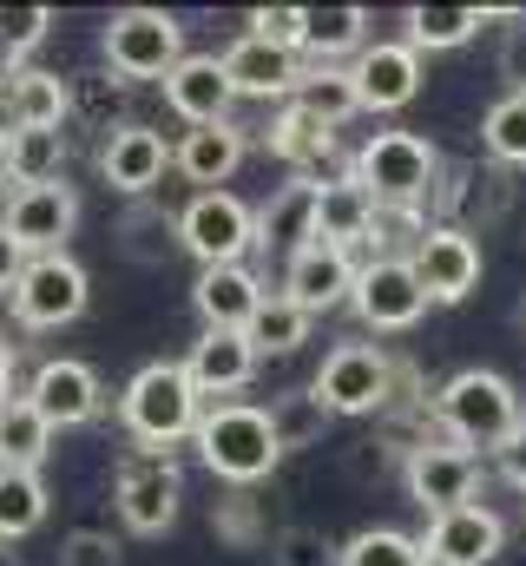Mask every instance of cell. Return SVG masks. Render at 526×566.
Listing matches in <instances>:
<instances>
[{
  "instance_id": "52a82bcc",
  "label": "cell",
  "mask_w": 526,
  "mask_h": 566,
  "mask_svg": "<svg viewBox=\"0 0 526 566\" xmlns=\"http://www.w3.org/2000/svg\"><path fill=\"white\" fill-rule=\"evenodd\" d=\"M178 244L198 258V271L244 264V251L257 244V211L244 198H231V191H198L178 211Z\"/></svg>"
},
{
  "instance_id": "ab89813d",
  "label": "cell",
  "mask_w": 526,
  "mask_h": 566,
  "mask_svg": "<svg viewBox=\"0 0 526 566\" xmlns=\"http://www.w3.org/2000/svg\"><path fill=\"white\" fill-rule=\"evenodd\" d=\"M46 33H53V13L46 7H0V53L7 60H27Z\"/></svg>"
},
{
  "instance_id": "1f68e13d",
  "label": "cell",
  "mask_w": 526,
  "mask_h": 566,
  "mask_svg": "<svg viewBox=\"0 0 526 566\" xmlns=\"http://www.w3.org/2000/svg\"><path fill=\"white\" fill-rule=\"evenodd\" d=\"M46 521V481L33 468H0V541H27Z\"/></svg>"
},
{
  "instance_id": "e575fe53",
  "label": "cell",
  "mask_w": 526,
  "mask_h": 566,
  "mask_svg": "<svg viewBox=\"0 0 526 566\" xmlns=\"http://www.w3.org/2000/svg\"><path fill=\"white\" fill-rule=\"evenodd\" d=\"M481 145L494 165H526V93H501L481 119Z\"/></svg>"
},
{
  "instance_id": "ac0fdd59",
  "label": "cell",
  "mask_w": 526,
  "mask_h": 566,
  "mask_svg": "<svg viewBox=\"0 0 526 566\" xmlns=\"http://www.w3.org/2000/svg\"><path fill=\"white\" fill-rule=\"evenodd\" d=\"M356 258L343 251V244H303L290 264H283V296L296 303V310H309V316H323V310H336V303H349L356 296Z\"/></svg>"
},
{
  "instance_id": "9a60e30c",
  "label": "cell",
  "mask_w": 526,
  "mask_h": 566,
  "mask_svg": "<svg viewBox=\"0 0 526 566\" xmlns=\"http://www.w3.org/2000/svg\"><path fill=\"white\" fill-rule=\"evenodd\" d=\"M421 547H428L434 566H494L501 547H507V521H501L494 507L467 501V507H454V514H434L428 534H421Z\"/></svg>"
},
{
  "instance_id": "c3c4849f",
  "label": "cell",
  "mask_w": 526,
  "mask_h": 566,
  "mask_svg": "<svg viewBox=\"0 0 526 566\" xmlns=\"http://www.w3.org/2000/svg\"><path fill=\"white\" fill-rule=\"evenodd\" d=\"M13 178V133H7V119H0V185Z\"/></svg>"
},
{
  "instance_id": "5bb4252c",
  "label": "cell",
  "mask_w": 526,
  "mask_h": 566,
  "mask_svg": "<svg viewBox=\"0 0 526 566\" xmlns=\"http://www.w3.org/2000/svg\"><path fill=\"white\" fill-rule=\"evenodd\" d=\"M408 264H414V277L434 303H461L481 283V244L461 224H428V238L408 251Z\"/></svg>"
},
{
  "instance_id": "ba28073f",
  "label": "cell",
  "mask_w": 526,
  "mask_h": 566,
  "mask_svg": "<svg viewBox=\"0 0 526 566\" xmlns=\"http://www.w3.org/2000/svg\"><path fill=\"white\" fill-rule=\"evenodd\" d=\"M86 296H93L86 264L66 258V251H53V258H33V264H27V277L13 283L7 303H13V316H20V329H66V323L86 316Z\"/></svg>"
},
{
  "instance_id": "b9f144b4",
  "label": "cell",
  "mask_w": 526,
  "mask_h": 566,
  "mask_svg": "<svg viewBox=\"0 0 526 566\" xmlns=\"http://www.w3.org/2000/svg\"><path fill=\"white\" fill-rule=\"evenodd\" d=\"M211 527H218V541H231V547H257V501H251V494H224L218 514H211Z\"/></svg>"
},
{
  "instance_id": "60d3db41",
  "label": "cell",
  "mask_w": 526,
  "mask_h": 566,
  "mask_svg": "<svg viewBox=\"0 0 526 566\" xmlns=\"http://www.w3.org/2000/svg\"><path fill=\"white\" fill-rule=\"evenodd\" d=\"M244 27H251L257 40H270V46H283V53H303V27H309V7H257Z\"/></svg>"
},
{
  "instance_id": "836d02e7",
  "label": "cell",
  "mask_w": 526,
  "mask_h": 566,
  "mask_svg": "<svg viewBox=\"0 0 526 566\" xmlns=\"http://www.w3.org/2000/svg\"><path fill=\"white\" fill-rule=\"evenodd\" d=\"M296 106H309V113H316L323 126H343V119H356V113H362V99H356V80H349V66H309V80H303Z\"/></svg>"
},
{
  "instance_id": "cb8c5ba5",
  "label": "cell",
  "mask_w": 526,
  "mask_h": 566,
  "mask_svg": "<svg viewBox=\"0 0 526 566\" xmlns=\"http://www.w3.org/2000/svg\"><path fill=\"white\" fill-rule=\"evenodd\" d=\"M263 296H270V290H263L257 271H244V264L198 271V283H191V303H198L204 329H251V316H257Z\"/></svg>"
},
{
  "instance_id": "4316f807",
  "label": "cell",
  "mask_w": 526,
  "mask_h": 566,
  "mask_svg": "<svg viewBox=\"0 0 526 566\" xmlns=\"http://www.w3.org/2000/svg\"><path fill=\"white\" fill-rule=\"evenodd\" d=\"M263 139H270V151H276L296 178H316V171L336 158V126H323V119H316L309 106H296V99L270 119V133H263Z\"/></svg>"
},
{
  "instance_id": "ffe728a7",
  "label": "cell",
  "mask_w": 526,
  "mask_h": 566,
  "mask_svg": "<svg viewBox=\"0 0 526 566\" xmlns=\"http://www.w3.org/2000/svg\"><path fill=\"white\" fill-rule=\"evenodd\" d=\"M178 151L158 139L151 126H113L106 145H99V171H106V185L119 191V198H151V185L165 178V165H171Z\"/></svg>"
},
{
  "instance_id": "8992f818",
  "label": "cell",
  "mask_w": 526,
  "mask_h": 566,
  "mask_svg": "<svg viewBox=\"0 0 526 566\" xmlns=\"http://www.w3.org/2000/svg\"><path fill=\"white\" fill-rule=\"evenodd\" d=\"M99 46H106V66L119 80H165L185 60V27L165 7H126V13L106 20Z\"/></svg>"
},
{
  "instance_id": "83f0119b",
  "label": "cell",
  "mask_w": 526,
  "mask_h": 566,
  "mask_svg": "<svg viewBox=\"0 0 526 566\" xmlns=\"http://www.w3.org/2000/svg\"><path fill=\"white\" fill-rule=\"evenodd\" d=\"M494 13L487 7H408L401 27H408V46L414 53H448V46H467Z\"/></svg>"
},
{
  "instance_id": "8fae6325",
  "label": "cell",
  "mask_w": 526,
  "mask_h": 566,
  "mask_svg": "<svg viewBox=\"0 0 526 566\" xmlns=\"http://www.w3.org/2000/svg\"><path fill=\"white\" fill-rule=\"evenodd\" d=\"M7 238L27 251V258H53V251H66V238H73V224H80V191L60 178V185H27V191H13L7 198Z\"/></svg>"
},
{
  "instance_id": "7dc6e473",
  "label": "cell",
  "mask_w": 526,
  "mask_h": 566,
  "mask_svg": "<svg viewBox=\"0 0 526 566\" xmlns=\"http://www.w3.org/2000/svg\"><path fill=\"white\" fill-rule=\"evenodd\" d=\"M13 396H20V389H13V349H7V343H0V409H7V402H13Z\"/></svg>"
},
{
  "instance_id": "603a6c76",
  "label": "cell",
  "mask_w": 526,
  "mask_h": 566,
  "mask_svg": "<svg viewBox=\"0 0 526 566\" xmlns=\"http://www.w3.org/2000/svg\"><path fill=\"white\" fill-rule=\"evenodd\" d=\"M376 218H382V205L369 198V185H356V171H329L323 178V198H316V238L323 244H362V238H376Z\"/></svg>"
},
{
  "instance_id": "bcb514c9",
  "label": "cell",
  "mask_w": 526,
  "mask_h": 566,
  "mask_svg": "<svg viewBox=\"0 0 526 566\" xmlns=\"http://www.w3.org/2000/svg\"><path fill=\"white\" fill-rule=\"evenodd\" d=\"M27 264H33V258H27V251L7 238V224H0V296H13V283L27 277Z\"/></svg>"
},
{
  "instance_id": "7c38bea8",
  "label": "cell",
  "mask_w": 526,
  "mask_h": 566,
  "mask_svg": "<svg viewBox=\"0 0 526 566\" xmlns=\"http://www.w3.org/2000/svg\"><path fill=\"white\" fill-rule=\"evenodd\" d=\"M46 428L60 434V428H86L99 409H106V389H99V376H93V363H80V356H46L33 376H27V389H20Z\"/></svg>"
},
{
  "instance_id": "6da1fadb",
  "label": "cell",
  "mask_w": 526,
  "mask_h": 566,
  "mask_svg": "<svg viewBox=\"0 0 526 566\" xmlns=\"http://www.w3.org/2000/svg\"><path fill=\"white\" fill-rule=\"evenodd\" d=\"M119 422L138 448H158L171 454L178 441H198V422H204V396L198 382L185 376V363H145L119 396Z\"/></svg>"
},
{
  "instance_id": "f546056e",
  "label": "cell",
  "mask_w": 526,
  "mask_h": 566,
  "mask_svg": "<svg viewBox=\"0 0 526 566\" xmlns=\"http://www.w3.org/2000/svg\"><path fill=\"white\" fill-rule=\"evenodd\" d=\"M46 454H53V428H46V416H40L27 396H13V402L0 409V468H33V474H40Z\"/></svg>"
},
{
  "instance_id": "74e56055",
  "label": "cell",
  "mask_w": 526,
  "mask_h": 566,
  "mask_svg": "<svg viewBox=\"0 0 526 566\" xmlns=\"http://www.w3.org/2000/svg\"><path fill=\"white\" fill-rule=\"evenodd\" d=\"M270 422H276V441H283V454H290V448H316V441L329 434V409H323L309 389H296V396H276V402H270Z\"/></svg>"
},
{
  "instance_id": "681fc988",
  "label": "cell",
  "mask_w": 526,
  "mask_h": 566,
  "mask_svg": "<svg viewBox=\"0 0 526 566\" xmlns=\"http://www.w3.org/2000/svg\"><path fill=\"white\" fill-rule=\"evenodd\" d=\"M13 80H20V60H7V53H0V99L13 93Z\"/></svg>"
},
{
  "instance_id": "7402d4cb",
  "label": "cell",
  "mask_w": 526,
  "mask_h": 566,
  "mask_svg": "<svg viewBox=\"0 0 526 566\" xmlns=\"http://www.w3.org/2000/svg\"><path fill=\"white\" fill-rule=\"evenodd\" d=\"M316 198H323V178H290L270 205L257 211V244L263 251H283V264L316 244Z\"/></svg>"
},
{
  "instance_id": "277c9868",
  "label": "cell",
  "mask_w": 526,
  "mask_h": 566,
  "mask_svg": "<svg viewBox=\"0 0 526 566\" xmlns=\"http://www.w3.org/2000/svg\"><path fill=\"white\" fill-rule=\"evenodd\" d=\"M198 454H204V468H211L218 481H231V488H257L263 474L283 461V441H276L270 409L218 402V409H204V422H198Z\"/></svg>"
},
{
  "instance_id": "f6af8a7d",
  "label": "cell",
  "mask_w": 526,
  "mask_h": 566,
  "mask_svg": "<svg viewBox=\"0 0 526 566\" xmlns=\"http://www.w3.org/2000/svg\"><path fill=\"white\" fill-rule=\"evenodd\" d=\"M494 461H501V474H507V481H514V488L526 494V422L514 428V434H507L501 448H494Z\"/></svg>"
},
{
  "instance_id": "e0dca14e",
  "label": "cell",
  "mask_w": 526,
  "mask_h": 566,
  "mask_svg": "<svg viewBox=\"0 0 526 566\" xmlns=\"http://www.w3.org/2000/svg\"><path fill=\"white\" fill-rule=\"evenodd\" d=\"M224 73H231V86H238V99H296L303 93V80H309V66H303V53H283V46H270L257 33H238L231 46H224Z\"/></svg>"
},
{
  "instance_id": "f907efd6",
  "label": "cell",
  "mask_w": 526,
  "mask_h": 566,
  "mask_svg": "<svg viewBox=\"0 0 526 566\" xmlns=\"http://www.w3.org/2000/svg\"><path fill=\"white\" fill-rule=\"evenodd\" d=\"M514 329H520V336H526V296H520V303H514Z\"/></svg>"
},
{
  "instance_id": "3957f363",
  "label": "cell",
  "mask_w": 526,
  "mask_h": 566,
  "mask_svg": "<svg viewBox=\"0 0 526 566\" xmlns=\"http://www.w3.org/2000/svg\"><path fill=\"white\" fill-rule=\"evenodd\" d=\"M434 422H441V441H454V448H487V454H494L526 416H520V396H514L507 376H494V369H461V376L441 382Z\"/></svg>"
},
{
  "instance_id": "4dcf8cb0",
  "label": "cell",
  "mask_w": 526,
  "mask_h": 566,
  "mask_svg": "<svg viewBox=\"0 0 526 566\" xmlns=\"http://www.w3.org/2000/svg\"><path fill=\"white\" fill-rule=\"evenodd\" d=\"M119 244H126L132 264H171V258L185 251V244H178V218H171V211H158V205H145V198L126 211Z\"/></svg>"
},
{
  "instance_id": "d6986e66",
  "label": "cell",
  "mask_w": 526,
  "mask_h": 566,
  "mask_svg": "<svg viewBox=\"0 0 526 566\" xmlns=\"http://www.w3.org/2000/svg\"><path fill=\"white\" fill-rule=\"evenodd\" d=\"M349 80H356L362 113H401V106L421 93V53H414L408 40H376V46L356 53Z\"/></svg>"
},
{
  "instance_id": "484cf974",
  "label": "cell",
  "mask_w": 526,
  "mask_h": 566,
  "mask_svg": "<svg viewBox=\"0 0 526 566\" xmlns=\"http://www.w3.org/2000/svg\"><path fill=\"white\" fill-rule=\"evenodd\" d=\"M0 113H7V133H66L73 93H66L60 73H46V66H20V80H13V93L0 99Z\"/></svg>"
},
{
  "instance_id": "ee69618b",
  "label": "cell",
  "mask_w": 526,
  "mask_h": 566,
  "mask_svg": "<svg viewBox=\"0 0 526 566\" xmlns=\"http://www.w3.org/2000/svg\"><path fill=\"white\" fill-rule=\"evenodd\" d=\"M501 80H514V93H526V13L520 27H507V40H501Z\"/></svg>"
},
{
  "instance_id": "f35d334b",
  "label": "cell",
  "mask_w": 526,
  "mask_h": 566,
  "mask_svg": "<svg viewBox=\"0 0 526 566\" xmlns=\"http://www.w3.org/2000/svg\"><path fill=\"white\" fill-rule=\"evenodd\" d=\"M270 560H276V566H343V547H329V534H323V527L290 521V527H276V534H270Z\"/></svg>"
},
{
  "instance_id": "30bf717a",
  "label": "cell",
  "mask_w": 526,
  "mask_h": 566,
  "mask_svg": "<svg viewBox=\"0 0 526 566\" xmlns=\"http://www.w3.org/2000/svg\"><path fill=\"white\" fill-rule=\"evenodd\" d=\"M401 481L414 494V507L434 521V514H454L474 501L481 488V454L474 448H454V441H421L408 461H401Z\"/></svg>"
},
{
  "instance_id": "f1b7e54d",
  "label": "cell",
  "mask_w": 526,
  "mask_h": 566,
  "mask_svg": "<svg viewBox=\"0 0 526 566\" xmlns=\"http://www.w3.org/2000/svg\"><path fill=\"white\" fill-rule=\"evenodd\" d=\"M362 27H369L362 7H309V27H303V53H309V66H336L343 53H362V46H369Z\"/></svg>"
},
{
  "instance_id": "d6a6232c",
  "label": "cell",
  "mask_w": 526,
  "mask_h": 566,
  "mask_svg": "<svg viewBox=\"0 0 526 566\" xmlns=\"http://www.w3.org/2000/svg\"><path fill=\"white\" fill-rule=\"evenodd\" d=\"M251 349L257 356H290V349H303V336H309V310H296L283 290H270L257 303V316H251Z\"/></svg>"
},
{
  "instance_id": "9c48e42d",
  "label": "cell",
  "mask_w": 526,
  "mask_h": 566,
  "mask_svg": "<svg viewBox=\"0 0 526 566\" xmlns=\"http://www.w3.org/2000/svg\"><path fill=\"white\" fill-rule=\"evenodd\" d=\"M178 501H185V474H178L171 454L138 448V454L119 461V474H113V507H119V521H126L132 534H165V527L178 521Z\"/></svg>"
},
{
  "instance_id": "d4e9b609",
  "label": "cell",
  "mask_w": 526,
  "mask_h": 566,
  "mask_svg": "<svg viewBox=\"0 0 526 566\" xmlns=\"http://www.w3.org/2000/svg\"><path fill=\"white\" fill-rule=\"evenodd\" d=\"M244 151H251V133L238 126V119H224V126H191L185 139H178V171L198 185V191H218L238 165H244Z\"/></svg>"
},
{
  "instance_id": "4fadbf2b",
  "label": "cell",
  "mask_w": 526,
  "mask_h": 566,
  "mask_svg": "<svg viewBox=\"0 0 526 566\" xmlns=\"http://www.w3.org/2000/svg\"><path fill=\"white\" fill-rule=\"evenodd\" d=\"M349 303H356V316H362L369 329H414L434 296L421 290V277H414L408 258H376V264H362Z\"/></svg>"
},
{
  "instance_id": "8d00e7d4",
  "label": "cell",
  "mask_w": 526,
  "mask_h": 566,
  "mask_svg": "<svg viewBox=\"0 0 526 566\" xmlns=\"http://www.w3.org/2000/svg\"><path fill=\"white\" fill-rule=\"evenodd\" d=\"M66 178V133H13V185H60Z\"/></svg>"
},
{
  "instance_id": "2e32d148",
  "label": "cell",
  "mask_w": 526,
  "mask_h": 566,
  "mask_svg": "<svg viewBox=\"0 0 526 566\" xmlns=\"http://www.w3.org/2000/svg\"><path fill=\"white\" fill-rule=\"evenodd\" d=\"M165 106L185 119V126H224L231 106H238V86L224 73V53H185L171 73H165Z\"/></svg>"
},
{
  "instance_id": "5b68a950",
  "label": "cell",
  "mask_w": 526,
  "mask_h": 566,
  "mask_svg": "<svg viewBox=\"0 0 526 566\" xmlns=\"http://www.w3.org/2000/svg\"><path fill=\"white\" fill-rule=\"evenodd\" d=\"M309 396L329 416H382V409H394V356L376 343H336L323 356Z\"/></svg>"
},
{
  "instance_id": "7bdbcfd3",
  "label": "cell",
  "mask_w": 526,
  "mask_h": 566,
  "mask_svg": "<svg viewBox=\"0 0 526 566\" xmlns=\"http://www.w3.org/2000/svg\"><path fill=\"white\" fill-rule=\"evenodd\" d=\"M60 566H119V541L99 527H73L60 541Z\"/></svg>"
},
{
  "instance_id": "44dd1931",
  "label": "cell",
  "mask_w": 526,
  "mask_h": 566,
  "mask_svg": "<svg viewBox=\"0 0 526 566\" xmlns=\"http://www.w3.org/2000/svg\"><path fill=\"white\" fill-rule=\"evenodd\" d=\"M185 376L198 382V396H238L257 376V349L244 329H204L185 356Z\"/></svg>"
},
{
  "instance_id": "7a4b0ae2",
  "label": "cell",
  "mask_w": 526,
  "mask_h": 566,
  "mask_svg": "<svg viewBox=\"0 0 526 566\" xmlns=\"http://www.w3.org/2000/svg\"><path fill=\"white\" fill-rule=\"evenodd\" d=\"M356 185H369V198L382 211H428L434 185H441V151L421 133H369L349 158Z\"/></svg>"
},
{
  "instance_id": "d590c367",
  "label": "cell",
  "mask_w": 526,
  "mask_h": 566,
  "mask_svg": "<svg viewBox=\"0 0 526 566\" xmlns=\"http://www.w3.org/2000/svg\"><path fill=\"white\" fill-rule=\"evenodd\" d=\"M343 566H434L428 547L414 534H394V527H362L356 541H343Z\"/></svg>"
}]
</instances>
